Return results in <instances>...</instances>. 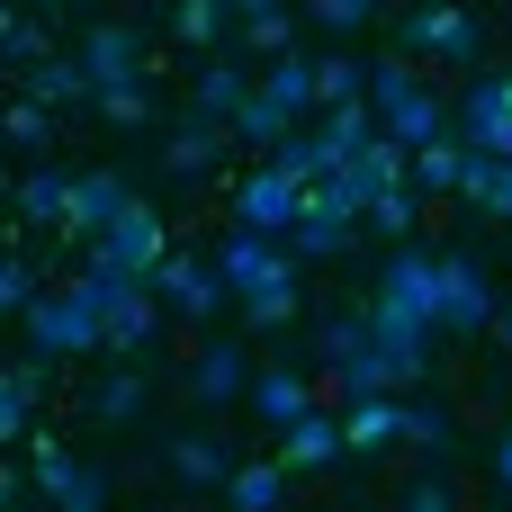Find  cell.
Masks as SVG:
<instances>
[{"label": "cell", "instance_id": "obj_12", "mask_svg": "<svg viewBox=\"0 0 512 512\" xmlns=\"http://www.w3.org/2000/svg\"><path fill=\"white\" fill-rule=\"evenodd\" d=\"M459 144L468 153H512V99H504V72H477L468 81V99H459Z\"/></svg>", "mask_w": 512, "mask_h": 512}, {"label": "cell", "instance_id": "obj_23", "mask_svg": "<svg viewBox=\"0 0 512 512\" xmlns=\"http://www.w3.org/2000/svg\"><path fill=\"white\" fill-rule=\"evenodd\" d=\"M288 468L279 459H234V477H225V512H279L288 504Z\"/></svg>", "mask_w": 512, "mask_h": 512}, {"label": "cell", "instance_id": "obj_26", "mask_svg": "<svg viewBox=\"0 0 512 512\" xmlns=\"http://www.w3.org/2000/svg\"><path fill=\"white\" fill-rule=\"evenodd\" d=\"M351 234H360V216H333V207L306 198V216L288 225V252L297 261H333V252H351Z\"/></svg>", "mask_w": 512, "mask_h": 512}, {"label": "cell", "instance_id": "obj_32", "mask_svg": "<svg viewBox=\"0 0 512 512\" xmlns=\"http://www.w3.org/2000/svg\"><path fill=\"white\" fill-rule=\"evenodd\" d=\"M45 54H54V36H45V18L9 0V9H0V63H9V72H27V63H45Z\"/></svg>", "mask_w": 512, "mask_h": 512}, {"label": "cell", "instance_id": "obj_11", "mask_svg": "<svg viewBox=\"0 0 512 512\" xmlns=\"http://www.w3.org/2000/svg\"><path fill=\"white\" fill-rule=\"evenodd\" d=\"M135 207V180L126 171H72V207H63V234L72 243H99L117 216Z\"/></svg>", "mask_w": 512, "mask_h": 512}, {"label": "cell", "instance_id": "obj_29", "mask_svg": "<svg viewBox=\"0 0 512 512\" xmlns=\"http://www.w3.org/2000/svg\"><path fill=\"white\" fill-rule=\"evenodd\" d=\"M252 90H261V81H252V72H243L234 54H225V63H207V72H198V90H189V108H207V117H225V126H234V108H243Z\"/></svg>", "mask_w": 512, "mask_h": 512}, {"label": "cell", "instance_id": "obj_31", "mask_svg": "<svg viewBox=\"0 0 512 512\" xmlns=\"http://www.w3.org/2000/svg\"><path fill=\"white\" fill-rule=\"evenodd\" d=\"M261 90H270L288 117H324V99H315V63H306V54H279V63L261 72Z\"/></svg>", "mask_w": 512, "mask_h": 512}, {"label": "cell", "instance_id": "obj_41", "mask_svg": "<svg viewBox=\"0 0 512 512\" xmlns=\"http://www.w3.org/2000/svg\"><path fill=\"white\" fill-rule=\"evenodd\" d=\"M414 216H423V198L414 189H387V198H369V234H387V243H414Z\"/></svg>", "mask_w": 512, "mask_h": 512}, {"label": "cell", "instance_id": "obj_14", "mask_svg": "<svg viewBox=\"0 0 512 512\" xmlns=\"http://www.w3.org/2000/svg\"><path fill=\"white\" fill-rule=\"evenodd\" d=\"M342 459H351V450H342V414H333V405H315L306 423L279 432V468H288V477H324V468H342Z\"/></svg>", "mask_w": 512, "mask_h": 512}, {"label": "cell", "instance_id": "obj_38", "mask_svg": "<svg viewBox=\"0 0 512 512\" xmlns=\"http://www.w3.org/2000/svg\"><path fill=\"white\" fill-rule=\"evenodd\" d=\"M396 512H468V504H459V477H450V468L432 459L423 477H405V495H396Z\"/></svg>", "mask_w": 512, "mask_h": 512}, {"label": "cell", "instance_id": "obj_39", "mask_svg": "<svg viewBox=\"0 0 512 512\" xmlns=\"http://www.w3.org/2000/svg\"><path fill=\"white\" fill-rule=\"evenodd\" d=\"M405 441H414V450H432L441 468L459 459V423H450L441 405H405Z\"/></svg>", "mask_w": 512, "mask_h": 512}, {"label": "cell", "instance_id": "obj_13", "mask_svg": "<svg viewBox=\"0 0 512 512\" xmlns=\"http://www.w3.org/2000/svg\"><path fill=\"white\" fill-rule=\"evenodd\" d=\"M243 396H252V360H243L234 333H216V342L189 360V405H243Z\"/></svg>", "mask_w": 512, "mask_h": 512}, {"label": "cell", "instance_id": "obj_45", "mask_svg": "<svg viewBox=\"0 0 512 512\" xmlns=\"http://www.w3.org/2000/svg\"><path fill=\"white\" fill-rule=\"evenodd\" d=\"M486 342H495V351H512V297L495 306V324H486Z\"/></svg>", "mask_w": 512, "mask_h": 512}, {"label": "cell", "instance_id": "obj_27", "mask_svg": "<svg viewBox=\"0 0 512 512\" xmlns=\"http://www.w3.org/2000/svg\"><path fill=\"white\" fill-rule=\"evenodd\" d=\"M459 198H468L477 216H504V225H512V153H504V162H495V153H468Z\"/></svg>", "mask_w": 512, "mask_h": 512}, {"label": "cell", "instance_id": "obj_40", "mask_svg": "<svg viewBox=\"0 0 512 512\" xmlns=\"http://www.w3.org/2000/svg\"><path fill=\"white\" fill-rule=\"evenodd\" d=\"M90 108H99V126H126V135H135V126H153V81H126V90H99Z\"/></svg>", "mask_w": 512, "mask_h": 512}, {"label": "cell", "instance_id": "obj_37", "mask_svg": "<svg viewBox=\"0 0 512 512\" xmlns=\"http://www.w3.org/2000/svg\"><path fill=\"white\" fill-rule=\"evenodd\" d=\"M396 0H306V27L324 36H369V18H387Z\"/></svg>", "mask_w": 512, "mask_h": 512}, {"label": "cell", "instance_id": "obj_5", "mask_svg": "<svg viewBox=\"0 0 512 512\" xmlns=\"http://www.w3.org/2000/svg\"><path fill=\"white\" fill-rule=\"evenodd\" d=\"M153 27H135V18H90L81 27V72H90V99L99 90H126V81H153Z\"/></svg>", "mask_w": 512, "mask_h": 512}, {"label": "cell", "instance_id": "obj_36", "mask_svg": "<svg viewBox=\"0 0 512 512\" xmlns=\"http://www.w3.org/2000/svg\"><path fill=\"white\" fill-rule=\"evenodd\" d=\"M459 171H468V144H459V135H450V144H423V153H414V198H423V189L459 198Z\"/></svg>", "mask_w": 512, "mask_h": 512}, {"label": "cell", "instance_id": "obj_24", "mask_svg": "<svg viewBox=\"0 0 512 512\" xmlns=\"http://www.w3.org/2000/svg\"><path fill=\"white\" fill-rule=\"evenodd\" d=\"M387 441H405V405L396 396H360V405H342V450H387Z\"/></svg>", "mask_w": 512, "mask_h": 512}, {"label": "cell", "instance_id": "obj_49", "mask_svg": "<svg viewBox=\"0 0 512 512\" xmlns=\"http://www.w3.org/2000/svg\"><path fill=\"white\" fill-rule=\"evenodd\" d=\"M36 9H63V0H36Z\"/></svg>", "mask_w": 512, "mask_h": 512}, {"label": "cell", "instance_id": "obj_3", "mask_svg": "<svg viewBox=\"0 0 512 512\" xmlns=\"http://www.w3.org/2000/svg\"><path fill=\"white\" fill-rule=\"evenodd\" d=\"M495 324V279L477 252H432V333L450 342H477Z\"/></svg>", "mask_w": 512, "mask_h": 512}, {"label": "cell", "instance_id": "obj_46", "mask_svg": "<svg viewBox=\"0 0 512 512\" xmlns=\"http://www.w3.org/2000/svg\"><path fill=\"white\" fill-rule=\"evenodd\" d=\"M495 486H504V495H512V432H504V441H495Z\"/></svg>", "mask_w": 512, "mask_h": 512}, {"label": "cell", "instance_id": "obj_28", "mask_svg": "<svg viewBox=\"0 0 512 512\" xmlns=\"http://www.w3.org/2000/svg\"><path fill=\"white\" fill-rule=\"evenodd\" d=\"M0 144L45 162V153H54V108H45V99H27V90H18V99H0Z\"/></svg>", "mask_w": 512, "mask_h": 512}, {"label": "cell", "instance_id": "obj_16", "mask_svg": "<svg viewBox=\"0 0 512 512\" xmlns=\"http://www.w3.org/2000/svg\"><path fill=\"white\" fill-rule=\"evenodd\" d=\"M144 405H153V369H144V360H117V369H99V378L81 387V414H90V423H135Z\"/></svg>", "mask_w": 512, "mask_h": 512}, {"label": "cell", "instance_id": "obj_18", "mask_svg": "<svg viewBox=\"0 0 512 512\" xmlns=\"http://www.w3.org/2000/svg\"><path fill=\"white\" fill-rule=\"evenodd\" d=\"M45 351H27V360H9L0 369V450H18L27 432H36V396H45Z\"/></svg>", "mask_w": 512, "mask_h": 512}, {"label": "cell", "instance_id": "obj_4", "mask_svg": "<svg viewBox=\"0 0 512 512\" xmlns=\"http://www.w3.org/2000/svg\"><path fill=\"white\" fill-rule=\"evenodd\" d=\"M18 333H27L45 360H90V351H108V315H99L72 279H63V288H45V297L18 315Z\"/></svg>", "mask_w": 512, "mask_h": 512}, {"label": "cell", "instance_id": "obj_6", "mask_svg": "<svg viewBox=\"0 0 512 512\" xmlns=\"http://www.w3.org/2000/svg\"><path fill=\"white\" fill-rule=\"evenodd\" d=\"M27 477H36V495L54 512H108V468L72 459L54 432H27Z\"/></svg>", "mask_w": 512, "mask_h": 512}, {"label": "cell", "instance_id": "obj_30", "mask_svg": "<svg viewBox=\"0 0 512 512\" xmlns=\"http://www.w3.org/2000/svg\"><path fill=\"white\" fill-rule=\"evenodd\" d=\"M171 36L198 45V54H216L234 36V0H171Z\"/></svg>", "mask_w": 512, "mask_h": 512}, {"label": "cell", "instance_id": "obj_48", "mask_svg": "<svg viewBox=\"0 0 512 512\" xmlns=\"http://www.w3.org/2000/svg\"><path fill=\"white\" fill-rule=\"evenodd\" d=\"M63 9H90V0H63Z\"/></svg>", "mask_w": 512, "mask_h": 512}, {"label": "cell", "instance_id": "obj_21", "mask_svg": "<svg viewBox=\"0 0 512 512\" xmlns=\"http://www.w3.org/2000/svg\"><path fill=\"white\" fill-rule=\"evenodd\" d=\"M270 162H279L297 189H324V180L342 171V144H333L324 126H297V135H279V144H270Z\"/></svg>", "mask_w": 512, "mask_h": 512}, {"label": "cell", "instance_id": "obj_43", "mask_svg": "<svg viewBox=\"0 0 512 512\" xmlns=\"http://www.w3.org/2000/svg\"><path fill=\"white\" fill-rule=\"evenodd\" d=\"M27 495H36V477H27V468L0 450V512H27Z\"/></svg>", "mask_w": 512, "mask_h": 512}, {"label": "cell", "instance_id": "obj_51", "mask_svg": "<svg viewBox=\"0 0 512 512\" xmlns=\"http://www.w3.org/2000/svg\"><path fill=\"white\" fill-rule=\"evenodd\" d=\"M504 504H512V495H504Z\"/></svg>", "mask_w": 512, "mask_h": 512}, {"label": "cell", "instance_id": "obj_25", "mask_svg": "<svg viewBox=\"0 0 512 512\" xmlns=\"http://www.w3.org/2000/svg\"><path fill=\"white\" fill-rule=\"evenodd\" d=\"M18 81H27V99H45V108H90V72H81V54H45V63H27Z\"/></svg>", "mask_w": 512, "mask_h": 512}, {"label": "cell", "instance_id": "obj_44", "mask_svg": "<svg viewBox=\"0 0 512 512\" xmlns=\"http://www.w3.org/2000/svg\"><path fill=\"white\" fill-rule=\"evenodd\" d=\"M261 18H288V0H234V27H261Z\"/></svg>", "mask_w": 512, "mask_h": 512}, {"label": "cell", "instance_id": "obj_33", "mask_svg": "<svg viewBox=\"0 0 512 512\" xmlns=\"http://www.w3.org/2000/svg\"><path fill=\"white\" fill-rule=\"evenodd\" d=\"M234 306H243V333H288V324H297V306H306V279L261 288V297H234Z\"/></svg>", "mask_w": 512, "mask_h": 512}, {"label": "cell", "instance_id": "obj_22", "mask_svg": "<svg viewBox=\"0 0 512 512\" xmlns=\"http://www.w3.org/2000/svg\"><path fill=\"white\" fill-rule=\"evenodd\" d=\"M153 342H162V297L153 288H135L126 306H108V351L117 360H144L153 369Z\"/></svg>", "mask_w": 512, "mask_h": 512}, {"label": "cell", "instance_id": "obj_50", "mask_svg": "<svg viewBox=\"0 0 512 512\" xmlns=\"http://www.w3.org/2000/svg\"><path fill=\"white\" fill-rule=\"evenodd\" d=\"M504 99H512V72H504Z\"/></svg>", "mask_w": 512, "mask_h": 512}, {"label": "cell", "instance_id": "obj_15", "mask_svg": "<svg viewBox=\"0 0 512 512\" xmlns=\"http://www.w3.org/2000/svg\"><path fill=\"white\" fill-rule=\"evenodd\" d=\"M225 117H207V108H189V117H171V135H162V171L171 180H198V171H216V153H225Z\"/></svg>", "mask_w": 512, "mask_h": 512}, {"label": "cell", "instance_id": "obj_7", "mask_svg": "<svg viewBox=\"0 0 512 512\" xmlns=\"http://www.w3.org/2000/svg\"><path fill=\"white\" fill-rule=\"evenodd\" d=\"M207 261L225 270V288H234V297H261V288H288V279H297L288 234H252V225H225V243H216Z\"/></svg>", "mask_w": 512, "mask_h": 512}, {"label": "cell", "instance_id": "obj_2", "mask_svg": "<svg viewBox=\"0 0 512 512\" xmlns=\"http://www.w3.org/2000/svg\"><path fill=\"white\" fill-rule=\"evenodd\" d=\"M477 45H486V27H477L459 0H414V9H396V54H405V63L477 72Z\"/></svg>", "mask_w": 512, "mask_h": 512}, {"label": "cell", "instance_id": "obj_8", "mask_svg": "<svg viewBox=\"0 0 512 512\" xmlns=\"http://www.w3.org/2000/svg\"><path fill=\"white\" fill-rule=\"evenodd\" d=\"M153 297H162L180 324H198V333H207V324L225 315V297H234V288H225V270H216L207 252H171V261L153 270Z\"/></svg>", "mask_w": 512, "mask_h": 512}, {"label": "cell", "instance_id": "obj_42", "mask_svg": "<svg viewBox=\"0 0 512 512\" xmlns=\"http://www.w3.org/2000/svg\"><path fill=\"white\" fill-rule=\"evenodd\" d=\"M36 297H45V288H36V270H27L18 252H0V324H9V315H27Z\"/></svg>", "mask_w": 512, "mask_h": 512}, {"label": "cell", "instance_id": "obj_9", "mask_svg": "<svg viewBox=\"0 0 512 512\" xmlns=\"http://www.w3.org/2000/svg\"><path fill=\"white\" fill-rule=\"evenodd\" d=\"M225 207H234V225H252V234H288V225L306 216V189H297L279 162H261V171L225 180Z\"/></svg>", "mask_w": 512, "mask_h": 512}, {"label": "cell", "instance_id": "obj_19", "mask_svg": "<svg viewBox=\"0 0 512 512\" xmlns=\"http://www.w3.org/2000/svg\"><path fill=\"white\" fill-rule=\"evenodd\" d=\"M9 207H18V225H54V234H63L72 171H63V162H27V171H18V189H9Z\"/></svg>", "mask_w": 512, "mask_h": 512}, {"label": "cell", "instance_id": "obj_35", "mask_svg": "<svg viewBox=\"0 0 512 512\" xmlns=\"http://www.w3.org/2000/svg\"><path fill=\"white\" fill-rule=\"evenodd\" d=\"M234 135H243V144H261V153H270V144H279V135H297V117H288V108H279V99H270V90H252V99H243V108H234Z\"/></svg>", "mask_w": 512, "mask_h": 512}, {"label": "cell", "instance_id": "obj_17", "mask_svg": "<svg viewBox=\"0 0 512 512\" xmlns=\"http://www.w3.org/2000/svg\"><path fill=\"white\" fill-rule=\"evenodd\" d=\"M162 468H171L180 486H198V495H225V477H234V450H225L216 432H171V441H162Z\"/></svg>", "mask_w": 512, "mask_h": 512}, {"label": "cell", "instance_id": "obj_47", "mask_svg": "<svg viewBox=\"0 0 512 512\" xmlns=\"http://www.w3.org/2000/svg\"><path fill=\"white\" fill-rule=\"evenodd\" d=\"M9 189H18V171H9V144H0V198H9Z\"/></svg>", "mask_w": 512, "mask_h": 512}, {"label": "cell", "instance_id": "obj_20", "mask_svg": "<svg viewBox=\"0 0 512 512\" xmlns=\"http://www.w3.org/2000/svg\"><path fill=\"white\" fill-rule=\"evenodd\" d=\"M243 405H252V414H261L270 432H288V423H306V414H315L324 396H315V378H297V369H261Z\"/></svg>", "mask_w": 512, "mask_h": 512}, {"label": "cell", "instance_id": "obj_34", "mask_svg": "<svg viewBox=\"0 0 512 512\" xmlns=\"http://www.w3.org/2000/svg\"><path fill=\"white\" fill-rule=\"evenodd\" d=\"M315 99H324V108L369 99V63H360V54H324V63H315Z\"/></svg>", "mask_w": 512, "mask_h": 512}, {"label": "cell", "instance_id": "obj_1", "mask_svg": "<svg viewBox=\"0 0 512 512\" xmlns=\"http://www.w3.org/2000/svg\"><path fill=\"white\" fill-rule=\"evenodd\" d=\"M369 333L387 351H432V252L423 243H396V261L378 270L369 288Z\"/></svg>", "mask_w": 512, "mask_h": 512}, {"label": "cell", "instance_id": "obj_10", "mask_svg": "<svg viewBox=\"0 0 512 512\" xmlns=\"http://www.w3.org/2000/svg\"><path fill=\"white\" fill-rule=\"evenodd\" d=\"M90 261H108V270H126V279H144V288H153V270L171 261V225H162V216L135 198V207H126V216H117L99 243H90Z\"/></svg>", "mask_w": 512, "mask_h": 512}]
</instances>
